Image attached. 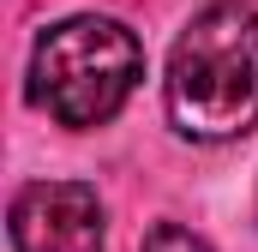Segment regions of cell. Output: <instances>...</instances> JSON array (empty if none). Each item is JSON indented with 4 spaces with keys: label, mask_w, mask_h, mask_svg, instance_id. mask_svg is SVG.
Instances as JSON below:
<instances>
[{
    "label": "cell",
    "mask_w": 258,
    "mask_h": 252,
    "mask_svg": "<svg viewBox=\"0 0 258 252\" xmlns=\"http://www.w3.org/2000/svg\"><path fill=\"white\" fill-rule=\"evenodd\" d=\"M162 102L180 138L234 144L258 126V0H210L174 36Z\"/></svg>",
    "instance_id": "cell-1"
},
{
    "label": "cell",
    "mask_w": 258,
    "mask_h": 252,
    "mask_svg": "<svg viewBox=\"0 0 258 252\" xmlns=\"http://www.w3.org/2000/svg\"><path fill=\"white\" fill-rule=\"evenodd\" d=\"M6 234L18 252H102V198L84 180H30L12 192Z\"/></svg>",
    "instance_id": "cell-3"
},
{
    "label": "cell",
    "mask_w": 258,
    "mask_h": 252,
    "mask_svg": "<svg viewBox=\"0 0 258 252\" xmlns=\"http://www.w3.org/2000/svg\"><path fill=\"white\" fill-rule=\"evenodd\" d=\"M138 78H144V42L108 12L60 18L30 48V102L72 132L114 120Z\"/></svg>",
    "instance_id": "cell-2"
},
{
    "label": "cell",
    "mask_w": 258,
    "mask_h": 252,
    "mask_svg": "<svg viewBox=\"0 0 258 252\" xmlns=\"http://www.w3.org/2000/svg\"><path fill=\"white\" fill-rule=\"evenodd\" d=\"M144 252H210V246L198 240L192 228H180V222H156L144 234Z\"/></svg>",
    "instance_id": "cell-4"
}]
</instances>
